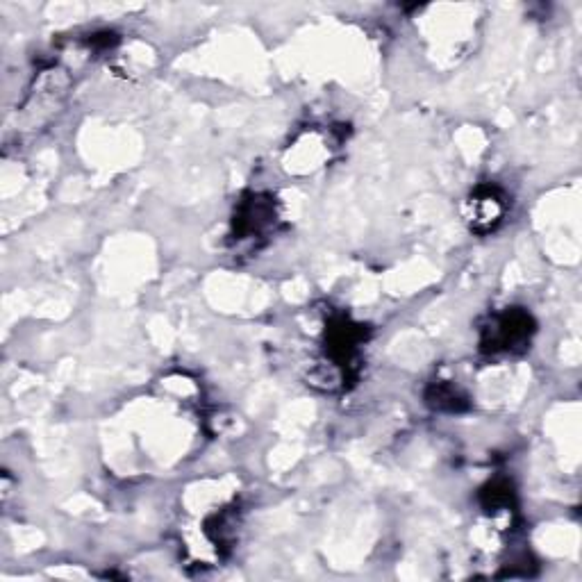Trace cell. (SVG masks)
Returning a JSON list of instances; mask_svg holds the SVG:
<instances>
[{
	"instance_id": "obj_2",
	"label": "cell",
	"mask_w": 582,
	"mask_h": 582,
	"mask_svg": "<svg viewBox=\"0 0 582 582\" xmlns=\"http://www.w3.org/2000/svg\"><path fill=\"white\" fill-rule=\"evenodd\" d=\"M271 219L276 221L273 203L262 196H253L251 201H244L235 216V235L237 239L260 237L264 228L271 226Z\"/></svg>"
},
{
	"instance_id": "obj_3",
	"label": "cell",
	"mask_w": 582,
	"mask_h": 582,
	"mask_svg": "<svg viewBox=\"0 0 582 582\" xmlns=\"http://www.w3.org/2000/svg\"><path fill=\"white\" fill-rule=\"evenodd\" d=\"M505 214L503 198L496 189H478L471 198V226L478 232H489L501 223Z\"/></svg>"
},
{
	"instance_id": "obj_4",
	"label": "cell",
	"mask_w": 582,
	"mask_h": 582,
	"mask_svg": "<svg viewBox=\"0 0 582 582\" xmlns=\"http://www.w3.org/2000/svg\"><path fill=\"white\" fill-rule=\"evenodd\" d=\"M460 401H464V398L457 394V389L451 387V385L435 387V396L430 398L432 405H435V407H448V410H457V405H460Z\"/></svg>"
},
{
	"instance_id": "obj_1",
	"label": "cell",
	"mask_w": 582,
	"mask_h": 582,
	"mask_svg": "<svg viewBox=\"0 0 582 582\" xmlns=\"http://www.w3.org/2000/svg\"><path fill=\"white\" fill-rule=\"evenodd\" d=\"M532 319L526 312L521 310H507L501 317H496L492 321V326L485 330V339H482V346L487 351H514V348L523 346L530 342L532 335Z\"/></svg>"
}]
</instances>
